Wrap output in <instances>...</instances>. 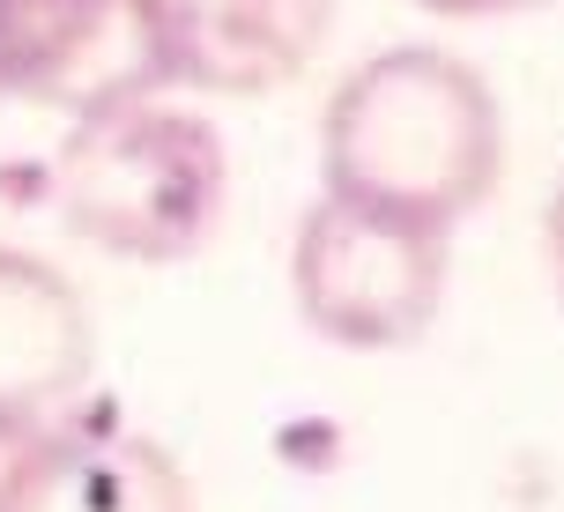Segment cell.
<instances>
[{
	"label": "cell",
	"instance_id": "ba28073f",
	"mask_svg": "<svg viewBox=\"0 0 564 512\" xmlns=\"http://www.w3.org/2000/svg\"><path fill=\"white\" fill-rule=\"evenodd\" d=\"M446 23H490V15H528V8H550V0H416Z\"/></svg>",
	"mask_w": 564,
	"mask_h": 512
},
{
	"label": "cell",
	"instance_id": "5b68a950",
	"mask_svg": "<svg viewBox=\"0 0 564 512\" xmlns=\"http://www.w3.org/2000/svg\"><path fill=\"white\" fill-rule=\"evenodd\" d=\"M97 379L83 290L23 246H0V438H45Z\"/></svg>",
	"mask_w": 564,
	"mask_h": 512
},
{
	"label": "cell",
	"instance_id": "30bf717a",
	"mask_svg": "<svg viewBox=\"0 0 564 512\" xmlns=\"http://www.w3.org/2000/svg\"><path fill=\"white\" fill-rule=\"evenodd\" d=\"M30 438H0V512H8V490H15V468H23Z\"/></svg>",
	"mask_w": 564,
	"mask_h": 512
},
{
	"label": "cell",
	"instance_id": "8992f818",
	"mask_svg": "<svg viewBox=\"0 0 564 512\" xmlns=\"http://www.w3.org/2000/svg\"><path fill=\"white\" fill-rule=\"evenodd\" d=\"M141 89L149 67L127 0H0V105H45L75 119Z\"/></svg>",
	"mask_w": 564,
	"mask_h": 512
},
{
	"label": "cell",
	"instance_id": "7a4b0ae2",
	"mask_svg": "<svg viewBox=\"0 0 564 512\" xmlns=\"http://www.w3.org/2000/svg\"><path fill=\"white\" fill-rule=\"evenodd\" d=\"M45 194L83 246L134 268H178L224 224L230 156L200 112L156 105L141 89L75 112L45 171Z\"/></svg>",
	"mask_w": 564,
	"mask_h": 512
},
{
	"label": "cell",
	"instance_id": "52a82bcc",
	"mask_svg": "<svg viewBox=\"0 0 564 512\" xmlns=\"http://www.w3.org/2000/svg\"><path fill=\"white\" fill-rule=\"evenodd\" d=\"M8 512H194V483L141 431L59 424L23 446Z\"/></svg>",
	"mask_w": 564,
	"mask_h": 512
},
{
	"label": "cell",
	"instance_id": "277c9868",
	"mask_svg": "<svg viewBox=\"0 0 564 512\" xmlns=\"http://www.w3.org/2000/svg\"><path fill=\"white\" fill-rule=\"evenodd\" d=\"M149 89L268 97L327 45L341 0H127Z\"/></svg>",
	"mask_w": 564,
	"mask_h": 512
},
{
	"label": "cell",
	"instance_id": "3957f363",
	"mask_svg": "<svg viewBox=\"0 0 564 512\" xmlns=\"http://www.w3.org/2000/svg\"><path fill=\"white\" fill-rule=\"evenodd\" d=\"M297 313L335 349H409L446 305V230L319 194L290 246Z\"/></svg>",
	"mask_w": 564,
	"mask_h": 512
},
{
	"label": "cell",
	"instance_id": "6da1fadb",
	"mask_svg": "<svg viewBox=\"0 0 564 512\" xmlns=\"http://www.w3.org/2000/svg\"><path fill=\"white\" fill-rule=\"evenodd\" d=\"M506 164L498 97L468 59L394 45L349 67L319 112V186L423 230L468 224Z\"/></svg>",
	"mask_w": 564,
	"mask_h": 512
},
{
	"label": "cell",
	"instance_id": "9c48e42d",
	"mask_svg": "<svg viewBox=\"0 0 564 512\" xmlns=\"http://www.w3.org/2000/svg\"><path fill=\"white\" fill-rule=\"evenodd\" d=\"M550 275H557V305H564V178L550 194Z\"/></svg>",
	"mask_w": 564,
	"mask_h": 512
}]
</instances>
